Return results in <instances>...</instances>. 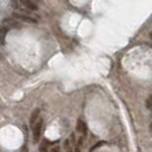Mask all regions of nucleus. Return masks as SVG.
Here are the masks:
<instances>
[{
    "label": "nucleus",
    "mask_w": 152,
    "mask_h": 152,
    "mask_svg": "<svg viewBox=\"0 0 152 152\" xmlns=\"http://www.w3.org/2000/svg\"><path fill=\"white\" fill-rule=\"evenodd\" d=\"M13 18L18 20V22H25V23H33V24H37L38 20L35 18H33L28 15H25V14L22 13H14L13 14Z\"/></svg>",
    "instance_id": "obj_1"
},
{
    "label": "nucleus",
    "mask_w": 152,
    "mask_h": 152,
    "mask_svg": "<svg viewBox=\"0 0 152 152\" xmlns=\"http://www.w3.org/2000/svg\"><path fill=\"white\" fill-rule=\"evenodd\" d=\"M42 125H43V121L40 118V119L37 121L35 126L33 127V141H34V143H38L39 141H40V135H41V131H42Z\"/></svg>",
    "instance_id": "obj_2"
},
{
    "label": "nucleus",
    "mask_w": 152,
    "mask_h": 152,
    "mask_svg": "<svg viewBox=\"0 0 152 152\" xmlns=\"http://www.w3.org/2000/svg\"><path fill=\"white\" fill-rule=\"evenodd\" d=\"M2 27H5L7 30H12V28H19L20 25H19L18 20L12 18H7L2 22Z\"/></svg>",
    "instance_id": "obj_3"
},
{
    "label": "nucleus",
    "mask_w": 152,
    "mask_h": 152,
    "mask_svg": "<svg viewBox=\"0 0 152 152\" xmlns=\"http://www.w3.org/2000/svg\"><path fill=\"white\" fill-rule=\"evenodd\" d=\"M19 2L27 10H38V5L32 0H19Z\"/></svg>",
    "instance_id": "obj_4"
},
{
    "label": "nucleus",
    "mask_w": 152,
    "mask_h": 152,
    "mask_svg": "<svg viewBox=\"0 0 152 152\" xmlns=\"http://www.w3.org/2000/svg\"><path fill=\"white\" fill-rule=\"evenodd\" d=\"M76 131H77L78 133H82V134L86 133L88 127H86L85 121H83L82 119H78V121H77V124H76Z\"/></svg>",
    "instance_id": "obj_5"
},
{
    "label": "nucleus",
    "mask_w": 152,
    "mask_h": 152,
    "mask_svg": "<svg viewBox=\"0 0 152 152\" xmlns=\"http://www.w3.org/2000/svg\"><path fill=\"white\" fill-rule=\"evenodd\" d=\"M39 115H40V110L39 109H35L33 113H32L31 115V118H30V124H31V127L33 128V127L35 126V124H37V121L40 119L39 118Z\"/></svg>",
    "instance_id": "obj_6"
},
{
    "label": "nucleus",
    "mask_w": 152,
    "mask_h": 152,
    "mask_svg": "<svg viewBox=\"0 0 152 152\" xmlns=\"http://www.w3.org/2000/svg\"><path fill=\"white\" fill-rule=\"evenodd\" d=\"M48 150H49V141L47 139H43L40 143L39 152H48Z\"/></svg>",
    "instance_id": "obj_7"
},
{
    "label": "nucleus",
    "mask_w": 152,
    "mask_h": 152,
    "mask_svg": "<svg viewBox=\"0 0 152 152\" xmlns=\"http://www.w3.org/2000/svg\"><path fill=\"white\" fill-rule=\"evenodd\" d=\"M7 32L8 30L5 28V27H0V45H5V40H6V35H7Z\"/></svg>",
    "instance_id": "obj_8"
},
{
    "label": "nucleus",
    "mask_w": 152,
    "mask_h": 152,
    "mask_svg": "<svg viewBox=\"0 0 152 152\" xmlns=\"http://www.w3.org/2000/svg\"><path fill=\"white\" fill-rule=\"evenodd\" d=\"M146 104H148V108H151L152 109V94L149 96V99L146 101Z\"/></svg>",
    "instance_id": "obj_9"
},
{
    "label": "nucleus",
    "mask_w": 152,
    "mask_h": 152,
    "mask_svg": "<svg viewBox=\"0 0 152 152\" xmlns=\"http://www.w3.org/2000/svg\"><path fill=\"white\" fill-rule=\"evenodd\" d=\"M22 152H28V149H27V146L26 145H23L22 146V150H20Z\"/></svg>",
    "instance_id": "obj_10"
},
{
    "label": "nucleus",
    "mask_w": 152,
    "mask_h": 152,
    "mask_svg": "<svg viewBox=\"0 0 152 152\" xmlns=\"http://www.w3.org/2000/svg\"><path fill=\"white\" fill-rule=\"evenodd\" d=\"M49 152H59V149H58V148H53V149H51Z\"/></svg>",
    "instance_id": "obj_11"
},
{
    "label": "nucleus",
    "mask_w": 152,
    "mask_h": 152,
    "mask_svg": "<svg viewBox=\"0 0 152 152\" xmlns=\"http://www.w3.org/2000/svg\"><path fill=\"white\" fill-rule=\"evenodd\" d=\"M75 152H80V149H78V148H76V149H75Z\"/></svg>",
    "instance_id": "obj_12"
},
{
    "label": "nucleus",
    "mask_w": 152,
    "mask_h": 152,
    "mask_svg": "<svg viewBox=\"0 0 152 152\" xmlns=\"http://www.w3.org/2000/svg\"><path fill=\"white\" fill-rule=\"evenodd\" d=\"M150 129H151V132H152V121H151V124H150Z\"/></svg>",
    "instance_id": "obj_13"
},
{
    "label": "nucleus",
    "mask_w": 152,
    "mask_h": 152,
    "mask_svg": "<svg viewBox=\"0 0 152 152\" xmlns=\"http://www.w3.org/2000/svg\"><path fill=\"white\" fill-rule=\"evenodd\" d=\"M35 2H40V1H42V0H34Z\"/></svg>",
    "instance_id": "obj_14"
},
{
    "label": "nucleus",
    "mask_w": 152,
    "mask_h": 152,
    "mask_svg": "<svg viewBox=\"0 0 152 152\" xmlns=\"http://www.w3.org/2000/svg\"><path fill=\"white\" fill-rule=\"evenodd\" d=\"M67 152H72V151H67Z\"/></svg>",
    "instance_id": "obj_15"
}]
</instances>
